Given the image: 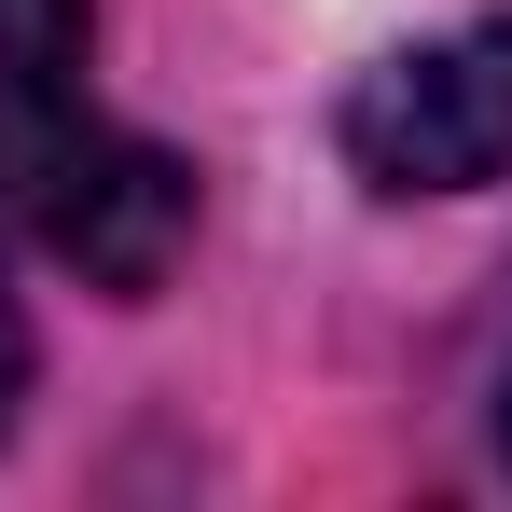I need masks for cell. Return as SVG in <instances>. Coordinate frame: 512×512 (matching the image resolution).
Returning <instances> with one entry per match:
<instances>
[{
  "instance_id": "6da1fadb",
  "label": "cell",
  "mask_w": 512,
  "mask_h": 512,
  "mask_svg": "<svg viewBox=\"0 0 512 512\" xmlns=\"http://www.w3.org/2000/svg\"><path fill=\"white\" fill-rule=\"evenodd\" d=\"M84 56H97L84 0H0V208L70 277L139 305V291H167L180 236H194V167L97 111Z\"/></svg>"
},
{
  "instance_id": "7a4b0ae2",
  "label": "cell",
  "mask_w": 512,
  "mask_h": 512,
  "mask_svg": "<svg viewBox=\"0 0 512 512\" xmlns=\"http://www.w3.org/2000/svg\"><path fill=\"white\" fill-rule=\"evenodd\" d=\"M333 153L374 194H485V180H512V14H471L443 42L374 56L333 111Z\"/></svg>"
},
{
  "instance_id": "3957f363",
  "label": "cell",
  "mask_w": 512,
  "mask_h": 512,
  "mask_svg": "<svg viewBox=\"0 0 512 512\" xmlns=\"http://www.w3.org/2000/svg\"><path fill=\"white\" fill-rule=\"evenodd\" d=\"M14 402H28V305L0 291V429H14Z\"/></svg>"
},
{
  "instance_id": "277c9868",
  "label": "cell",
  "mask_w": 512,
  "mask_h": 512,
  "mask_svg": "<svg viewBox=\"0 0 512 512\" xmlns=\"http://www.w3.org/2000/svg\"><path fill=\"white\" fill-rule=\"evenodd\" d=\"M499 457H512V374H499Z\"/></svg>"
}]
</instances>
